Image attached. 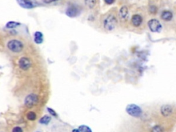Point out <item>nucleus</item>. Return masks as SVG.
I'll return each mask as SVG.
<instances>
[{"instance_id":"b1692460","label":"nucleus","mask_w":176,"mask_h":132,"mask_svg":"<svg viewBox=\"0 0 176 132\" xmlns=\"http://www.w3.org/2000/svg\"><path fill=\"white\" fill-rule=\"evenodd\" d=\"M59 1V0H44V2L45 3H51L52 2H55V1Z\"/></svg>"},{"instance_id":"393cba45","label":"nucleus","mask_w":176,"mask_h":132,"mask_svg":"<svg viewBox=\"0 0 176 132\" xmlns=\"http://www.w3.org/2000/svg\"><path fill=\"white\" fill-rule=\"evenodd\" d=\"M72 132H80V131L78 129H74L72 130Z\"/></svg>"},{"instance_id":"5701e85b","label":"nucleus","mask_w":176,"mask_h":132,"mask_svg":"<svg viewBox=\"0 0 176 132\" xmlns=\"http://www.w3.org/2000/svg\"><path fill=\"white\" fill-rule=\"evenodd\" d=\"M105 2L108 5H111L112 3H114V1H115V0H104Z\"/></svg>"},{"instance_id":"aec40b11","label":"nucleus","mask_w":176,"mask_h":132,"mask_svg":"<svg viewBox=\"0 0 176 132\" xmlns=\"http://www.w3.org/2000/svg\"><path fill=\"white\" fill-rule=\"evenodd\" d=\"M47 109H48V112L50 113V114L51 115V116L57 117V113H56V111L55 110H54V109H52V108H50V107H48V108H47Z\"/></svg>"},{"instance_id":"a211bd4d","label":"nucleus","mask_w":176,"mask_h":132,"mask_svg":"<svg viewBox=\"0 0 176 132\" xmlns=\"http://www.w3.org/2000/svg\"><path fill=\"white\" fill-rule=\"evenodd\" d=\"M78 130H79L80 132H92L90 128L87 125H84V124L83 125H80L78 127Z\"/></svg>"},{"instance_id":"f257e3e1","label":"nucleus","mask_w":176,"mask_h":132,"mask_svg":"<svg viewBox=\"0 0 176 132\" xmlns=\"http://www.w3.org/2000/svg\"><path fill=\"white\" fill-rule=\"evenodd\" d=\"M7 48L10 50L11 52L15 53H19L22 51L24 48L23 43L19 40L12 39L9 41L7 44Z\"/></svg>"},{"instance_id":"dca6fc26","label":"nucleus","mask_w":176,"mask_h":132,"mask_svg":"<svg viewBox=\"0 0 176 132\" xmlns=\"http://www.w3.org/2000/svg\"><path fill=\"white\" fill-rule=\"evenodd\" d=\"M85 4L89 8L92 9L96 4V0H85Z\"/></svg>"},{"instance_id":"f3484780","label":"nucleus","mask_w":176,"mask_h":132,"mask_svg":"<svg viewBox=\"0 0 176 132\" xmlns=\"http://www.w3.org/2000/svg\"><path fill=\"white\" fill-rule=\"evenodd\" d=\"M26 116H27V118L29 120H31V121L36 120L37 118V115L34 111H29L27 115H26Z\"/></svg>"},{"instance_id":"20e7f679","label":"nucleus","mask_w":176,"mask_h":132,"mask_svg":"<svg viewBox=\"0 0 176 132\" xmlns=\"http://www.w3.org/2000/svg\"><path fill=\"white\" fill-rule=\"evenodd\" d=\"M38 101V96L35 94H30L26 97L25 100H24V104L28 108H32L37 105Z\"/></svg>"},{"instance_id":"a878e982","label":"nucleus","mask_w":176,"mask_h":132,"mask_svg":"<svg viewBox=\"0 0 176 132\" xmlns=\"http://www.w3.org/2000/svg\"><path fill=\"white\" fill-rule=\"evenodd\" d=\"M36 132H41V131H36Z\"/></svg>"},{"instance_id":"7ed1b4c3","label":"nucleus","mask_w":176,"mask_h":132,"mask_svg":"<svg viewBox=\"0 0 176 132\" xmlns=\"http://www.w3.org/2000/svg\"><path fill=\"white\" fill-rule=\"evenodd\" d=\"M126 111L129 115L133 117H136V118H138L143 114L141 108L139 106L135 105V104H130V105H127L126 107Z\"/></svg>"},{"instance_id":"f03ea898","label":"nucleus","mask_w":176,"mask_h":132,"mask_svg":"<svg viewBox=\"0 0 176 132\" xmlns=\"http://www.w3.org/2000/svg\"><path fill=\"white\" fill-rule=\"evenodd\" d=\"M117 24V19L113 15H109L103 21V26L105 29L108 31H112L116 28Z\"/></svg>"},{"instance_id":"423d86ee","label":"nucleus","mask_w":176,"mask_h":132,"mask_svg":"<svg viewBox=\"0 0 176 132\" xmlns=\"http://www.w3.org/2000/svg\"><path fill=\"white\" fill-rule=\"evenodd\" d=\"M148 26L153 32H160L162 30V25L156 19H151L148 21Z\"/></svg>"},{"instance_id":"ddd939ff","label":"nucleus","mask_w":176,"mask_h":132,"mask_svg":"<svg viewBox=\"0 0 176 132\" xmlns=\"http://www.w3.org/2000/svg\"><path fill=\"white\" fill-rule=\"evenodd\" d=\"M35 42L37 44H42L43 41H44V35H43L42 32H39V31H37V32H35Z\"/></svg>"},{"instance_id":"9d476101","label":"nucleus","mask_w":176,"mask_h":132,"mask_svg":"<svg viewBox=\"0 0 176 132\" xmlns=\"http://www.w3.org/2000/svg\"><path fill=\"white\" fill-rule=\"evenodd\" d=\"M143 23V17L140 15L136 14L132 16V23L135 27H139Z\"/></svg>"},{"instance_id":"39448f33","label":"nucleus","mask_w":176,"mask_h":132,"mask_svg":"<svg viewBox=\"0 0 176 132\" xmlns=\"http://www.w3.org/2000/svg\"><path fill=\"white\" fill-rule=\"evenodd\" d=\"M80 12V9L77 5L72 4L70 5L65 10V14L69 17L73 18L77 17Z\"/></svg>"},{"instance_id":"0eeeda50","label":"nucleus","mask_w":176,"mask_h":132,"mask_svg":"<svg viewBox=\"0 0 176 132\" xmlns=\"http://www.w3.org/2000/svg\"><path fill=\"white\" fill-rule=\"evenodd\" d=\"M19 66L23 70H28L31 67V61L27 57H21L19 61Z\"/></svg>"},{"instance_id":"1a4fd4ad","label":"nucleus","mask_w":176,"mask_h":132,"mask_svg":"<svg viewBox=\"0 0 176 132\" xmlns=\"http://www.w3.org/2000/svg\"><path fill=\"white\" fill-rule=\"evenodd\" d=\"M161 114L164 117L169 116L173 112V107L170 105H164L161 107Z\"/></svg>"},{"instance_id":"412c9836","label":"nucleus","mask_w":176,"mask_h":132,"mask_svg":"<svg viewBox=\"0 0 176 132\" xmlns=\"http://www.w3.org/2000/svg\"><path fill=\"white\" fill-rule=\"evenodd\" d=\"M12 132H23V129L20 127H15L13 128Z\"/></svg>"},{"instance_id":"6ab92c4d","label":"nucleus","mask_w":176,"mask_h":132,"mask_svg":"<svg viewBox=\"0 0 176 132\" xmlns=\"http://www.w3.org/2000/svg\"><path fill=\"white\" fill-rule=\"evenodd\" d=\"M151 132H164V129L160 125H155L152 128Z\"/></svg>"},{"instance_id":"f8f14e48","label":"nucleus","mask_w":176,"mask_h":132,"mask_svg":"<svg viewBox=\"0 0 176 132\" xmlns=\"http://www.w3.org/2000/svg\"><path fill=\"white\" fill-rule=\"evenodd\" d=\"M173 13L169 10H164L162 12V14H161V18H162V19L166 21H171L172 19H173Z\"/></svg>"},{"instance_id":"6e6552de","label":"nucleus","mask_w":176,"mask_h":132,"mask_svg":"<svg viewBox=\"0 0 176 132\" xmlns=\"http://www.w3.org/2000/svg\"><path fill=\"white\" fill-rule=\"evenodd\" d=\"M18 4L24 8L31 9L35 7L33 1L31 0H17Z\"/></svg>"},{"instance_id":"9b49d317","label":"nucleus","mask_w":176,"mask_h":132,"mask_svg":"<svg viewBox=\"0 0 176 132\" xmlns=\"http://www.w3.org/2000/svg\"><path fill=\"white\" fill-rule=\"evenodd\" d=\"M119 16L123 19H127L129 17V10L126 6H123L119 10Z\"/></svg>"},{"instance_id":"4be33fe9","label":"nucleus","mask_w":176,"mask_h":132,"mask_svg":"<svg viewBox=\"0 0 176 132\" xmlns=\"http://www.w3.org/2000/svg\"><path fill=\"white\" fill-rule=\"evenodd\" d=\"M150 10H151V12H152V13H155V12H157L156 7L154 6H151V8H150Z\"/></svg>"},{"instance_id":"4468645a","label":"nucleus","mask_w":176,"mask_h":132,"mask_svg":"<svg viewBox=\"0 0 176 132\" xmlns=\"http://www.w3.org/2000/svg\"><path fill=\"white\" fill-rule=\"evenodd\" d=\"M19 26H20V23H19V22L10 21L6 24V28L8 29H13Z\"/></svg>"},{"instance_id":"2eb2a0df","label":"nucleus","mask_w":176,"mask_h":132,"mask_svg":"<svg viewBox=\"0 0 176 132\" xmlns=\"http://www.w3.org/2000/svg\"><path fill=\"white\" fill-rule=\"evenodd\" d=\"M50 120H51V117L48 116V115H46V116H43L42 118H40V120H39V123L42 124H49Z\"/></svg>"}]
</instances>
